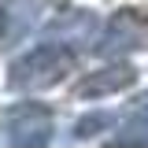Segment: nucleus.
<instances>
[{
    "instance_id": "nucleus-1",
    "label": "nucleus",
    "mask_w": 148,
    "mask_h": 148,
    "mask_svg": "<svg viewBox=\"0 0 148 148\" xmlns=\"http://www.w3.org/2000/svg\"><path fill=\"white\" fill-rule=\"evenodd\" d=\"M71 71H74V48L59 45V41H41L8 67L4 85H8V92H45L59 85Z\"/></svg>"
},
{
    "instance_id": "nucleus-2",
    "label": "nucleus",
    "mask_w": 148,
    "mask_h": 148,
    "mask_svg": "<svg viewBox=\"0 0 148 148\" xmlns=\"http://www.w3.org/2000/svg\"><path fill=\"white\" fill-rule=\"evenodd\" d=\"M52 133H56V119L48 104L18 100L0 111V141H8L15 148H41L52 141Z\"/></svg>"
},
{
    "instance_id": "nucleus-3",
    "label": "nucleus",
    "mask_w": 148,
    "mask_h": 148,
    "mask_svg": "<svg viewBox=\"0 0 148 148\" xmlns=\"http://www.w3.org/2000/svg\"><path fill=\"white\" fill-rule=\"evenodd\" d=\"M148 48V11L145 8H119L108 22L100 26V34L92 41V52L104 59H122L130 52H145Z\"/></svg>"
},
{
    "instance_id": "nucleus-4",
    "label": "nucleus",
    "mask_w": 148,
    "mask_h": 148,
    "mask_svg": "<svg viewBox=\"0 0 148 148\" xmlns=\"http://www.w3.org/2000/svg\"><path fill=\"white\" fill-rule=\"evenodd\" d=\"M133 82H137V71L130 67L126 59H111L104 71L85 74L74 85V96L78 100H104V96H115V92H126Z\"/></svg>"
},
{
    "instance_id": "nucleus-5",
    "label": "nucleus",
    "mask_w": 148,
    "mask_h": 148,
    "mask_svg": "<svg viewBox=\"0 0 148 148\" xmlns=\"http://www.w3.org/2000/svg\"><path fill=\"white\" fill-rule=\"evenodd\" d=\"M96 34H100V22H96L92 11H67L45 30L48 41H59L67 48H92Z\"/></svg>"
},
{
    "instance_id": "nucleus-6",
    "label": "nucleus",
    "mask_w": 148,
    "mask_h": 148,
    "mask_svg": "<svg viewBox=\"0 0 148 148\" xmlns=\"http://www.w3.org/2000/svg\"><path fill=\"white\" fill-rule=\"evenodd\" d=\"M111 145H148V89L119 115V137Z\"/></svg>"
},
{
    "instance_id": "nucleus-7",
    "label": "nucleus",
    "mask_w": 148,
    "mask_h": 148,
    "mask_svg": "<svg viewBox=\"0 0 148 148\" xmlns=\"http://www.w3.org/2000/svg\"><path fill=\"white\" fill-rule=\"evenodd\" d=\"M115 122H119L115 111H89V115H82L74 122V141H92L96 133H108Z\"/></svg>"
},
{
    "instance_id": "nucleus-8",
    "label": "nucleus",
    "mask_w": 148,
    "mask_h": 148,
    "mask_svg": "<svg viewBox=\"0 0 148 148\" xmlns=\"http://www.w3.org/2000/svg\"><path fill=\"white\" fill-rule=\"evenodd\" d=\"M4 34H8V11L0 8V41H4Z\"/></svg>"
}]
</instances>
